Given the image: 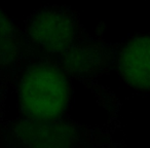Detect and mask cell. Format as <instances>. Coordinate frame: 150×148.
Instances as JSON below:
<instances>
[{"instance_id": "6da1fadb", "label": "cell", "mask_w": 150, "mask_h": 148, "mask_svg": "<svg viewBox=\"0 0 150 148\" xmlns=\"http://www.w3.org/2000/svg\"><path fill=\"white\" fill-rule=\"evenodd\" d=\"M108 127L80 125L69 119L38 120L26 117L0 123V148H119Z\"/></svg>"}, {"instance_id": "7a4b0ae2", "label": "cell", "mask_w": 150, "mask_h": 148, "mask_svg": "<svg viewBox=\"0 0 150 148\" xmlns=\"http://www.w3.org/2000/svg\"><path fill=\"white\" fill-rule=\"evenodd\" d=\"M22 117L38 120L64 118L70 106L69 76L45 59L28 58L13 84Z\"/></svg>"}, {"instance_id": "3957f363", "label": "cell", "mask_w": 150, "mask_h": 148, "mask_svg": "<svg viewBox=\"0 0 150 148\" xmlns=\"http://www.w3.org/2000/svg\"><path fill=\"white\" fill-rule=\"evenodd\" d=\"M86 34L76 13L67 6H45L34 11L25 21L24 35L30 58L52 61Z\"/></svg>"}, {"instance_id": "277c9868", "label": "cell", "mask_w": 150, "mask_h": 148, "mask_svg": "<svg viewBox=\"0 0 150 148\" xmlns=\"http://www.w3.org/2000/svg\"><path fill=\"white\" fill-rule=\"evenodd\" d=\"M119 44L104 41L102 33L96 37L86 34L68 52L50 62L57 64L68 76H72L88 88L99 99L101 105L113 112L117 102L111 93L103 91L98 84V78L109 72V67L115 62Z\"/></svg>"}, {"instance_id": "5b68a950", "label": "cell", "mask_w": 150, "mask_h": 148, "mask_svg": "<svg viewBox=\"0 0 150 148\" xmlns=\"http://www.w3.org/2000/svg\"><path fill=\"white\" fill-rule=\"evenodd\" d=\"M117 72L131 88L150 92V35H137L118 47Z\"/></svg>"}, {"instance_id": "8992f818", "label": "cell", "mask_w": 150, "mask_h": 148, "mask_svg": "<svg viewBox=\"0 0 150 148\" xmlns=\"http://www.w3.org/2000/svg\"><path fill=\"white\" fill-rule=\"evenodd\" d=\"M28 58L29 48L25 35L13 37L0 33V75L7 78L11 86Z\"/></svg>"}, {"instance_id": "52a82bcc", "label": "cell", "mask_w": 150, "mask_h": 148, "mask_svg": "<svg viewBox=\"0 0 150 148\" xmlns=\"http://www.w3.org/2000/svg\"><path fill=\"white\" fill-rule=\"evenodd\" d=\"M0 33L4 35L20 37L24 36V33H21L17 27L13 24V22L4 15L0 9Z\"/></svg>"}, {"instance_id": "ba28073f", "label": "cell", "mask_w": 150, "mask_h": 148, "mask_svg": "<svg viewBox=\"0 0 150 148\" xmlns=\"http://www.w3.org/2000/svg\"><path fill=\"white\" fill-rule=\"evenodd\" d=\"M11 86V82L7 78L0 75V123L3 120L5 111V100L8 88Z\"/></svg>"}]
</instances>
